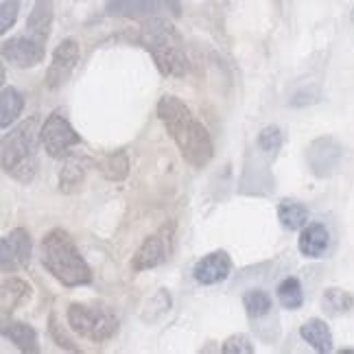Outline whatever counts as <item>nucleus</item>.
<instances>
[{
	"mask_svg": "<svg viewBox=\"0 0 354 354\" xmlns=\"http://www.w3.org/2000/svg\"><path fill=\"white\" fill-rule=\"evenodd\" d=\"M278 221L287 230H302L308 223V208L293 199H282L278 203Z\"/></svg>",
	"mask_w": 354,
	"mask_h": 354,
	"instance_id": "nucleus-20",
	"label": "nucleus"
},
{
	"mask_svg": "<svg viewBox=\"0 0 354 354\" xmlns=\"http://www.w3.org/2000/svg\"><path fill=\"white\" fill-rule=\"evenodd\" d=\"M328 245H330L328 227L319 221L306 223L297 239V250L306 258H322L326 254V250H328Z\"/></svg>",
	"mask_w": 354,
	"mask_h": 354,
	"instance_id": "nucleus-14",
	"label": "nucleus"
},
{
	"mask_svg": "<svg viewBox=\"0 0 354 354\" xmlns=\"http://www.w3.org/2000/svg\"><path fill=\"white\" fill-rule=\"evenodd\" d=\"M39 140L50 158L64 160L66 156H71V149L81 142V136L59 112H53L39 129Z\"/></svg>",
	"mask_w": 354,
	"mask_h": 354,
	"instance_id": "nucleus-7",
	"label": "nucleus"
},
{
	"mask_svg": "<svg viewBox=\"0 0 354 354\" xmlns=\"http://www.w3.org/2000/svg\"><path fill=\"white\" fill-rule=\"evenodd\" d=\"M352 20H354V11H352Z\"/></svg>",
	"mask_w": 354,
	"mask_h": 354,
	"instance_id": "nucleus-32",
	"label": "nucleus"
},
{
	"mask_svg": "<svg viewBox=\"0 0 354 354\" xmlns=\"http://www.w3.org/2000/svg\"><path fill=\"white\" fill-rule=\"evenodd\" d=\"M37 118H29L13 127L9 133L3 136V169L7 175H11L16 182L29 184L37 175L39 162H37Z\"/></svg>",
	"mask_w": 354,
	"mask_h": 354,
	"instance_id": "nucleus-4",
	"label": "nucleus"
},
{
	"mask_svg": "<svg viewBox=\"0 0 354 354\" xmlns=\"http://www.w3.org/2000/svg\"><path fill=\"white\" fill-rule=\"evenodd\" d=\"M31 297V287L29 282L20 278H9L3 282V291H0V302H3V313L9 315L18 306L26 304V299Z\"/></svg>",
	"mask_w": 354,
	"mask_h": 354,
	"instance_id": "nucleus-19",
	"label": "nucleus"
},
{
	"mask_svg": "<svg viewBox=\"0 0 354 354\" xmlns=\"http://www.w3.org/2000/svg\"><path fill=\"white\" fill-rule=\"evenodd\" d=\"M53 18H55V3H53V0H35L29 18H26V33L35 37L37 42L46 44L50 35Z\"/></svg>",
	"mask_w": 354,
	"mask_h": 354,
	"instance_id": "nucleus-15",
	"label": "nucleus"
},
{
	"mask_svg": "<svg viewBox=\"0 0 354 354\" xmlns=\"http://www.w3.org/2000/svg\"><path fill=\"white\" fill-rule=\"evenodd\" d=\"M342 354H354V350H350V348H344V350H342Z\"/></svg>",
	"mask_w": 354,
	"mask_h": 354,
	"instance_id": "nucleus-31",
	"label": "nucleus"
},
{
	"mask_svg": "<svg viewBox=\"0 0 354 354\" xmlns=\"http://www.w3.org/2000/svg\"><path fill=\"white\" fill-rule=\"evenodd\" d=\"M169 310H171V295H169L167 289H160V291L145 304L142 319H145V322H158L162 315H167Z\"/></svg>",
	"mask_w": 354,
	"mask_h": 354,
	"instance_id": "nucleus-27",
	"label": "nucleus"
},
{
	"mask_svg": "<svg viewBox=\"0 0 354 354\" xmlns=\"http://www.w3.org/2000/svg\"><path fill=\"white\" fill-rule=\"evenodd\" d=\"M24 110V99L16 88H3L0 94V127L7 129Z\"/></svg>",
	"mask_w": 354,
	"mask_h": 354,
	"instance_id": "nucleus-22",
	"label": "nucleus"
},
{
	"mask_svg": "<svg viewBox=\"0 0 354 354\" xmlns=\"http://www.w3.org/2000/svg\"><path fill=\"white\" fill-rule=\"evenodd\" d=\"M344 158V147L339 145L333 136H319L306 149V162L317 177H328L335 173L339 162Z\"/></svg>",
	"mask_w": 354,
	"mask_h": 354,
	"instance_id": "nucleus-9",
	"label": "nucleus"
},
{
	"mask_svg": "<svg viewBox=\"0 0 354 354\" xmlns=\"http://www.w3.org/2000/svg\"><path fill=\"white\" fill-rule=\"evenodd\" d=\"M18 11L20 3L18 0H5L3 7H0V33H7L18 20Z\"/></svg>",
	"mask_w": 354,
	"mask_h": 354,
	"instance_id": "nucleus-29",
	"label": "nucleus"
},
{
	"mask_svg": "<svg viewBox=\"0 0 354 354\" xmlns=\"http://www.w3.org/2000/svg\"><path fill=\"white\" fill-rule=\"evenodd\" d=\"M138 42L153 57L165 77H184L188 73V55L182 35L167 18H149L142 22Z\"/></svg>",
	"mask_w": 354,
	"mask_h": 354,
	"instance_id": "nucleus-3",
	"label": "nucleus"
},
{
	"mask_svg": "<svg viewBox=\"0 0 354 354\" xmlns=\"http://www.w3.org/2000/svg\"><path fill=\"white\" fill-rule=\"evenodd\" d=\"M167 239L160 234H151L142 241V245L136 252L133 261H131V269L133 271H147V269H156L158 265H162L167 261Z\"/></svg>",
	"mask_w": 354,
	"mask_h": 354,
	"instance_id": "nucleus-13",
	"label": "nucleus"
},
{
	"mask_svg": "<svg viewBox=\"0 0 354 354\" xmlns=\"http://www.w3.org/2000/svg\"><path fill=\"white\" fill-rule=\"evenodd\" d=\"M221 350L225 354H252L254 352V344H252V339L248 335H232V337H227Z\"/></svg>",
	"mask_w": 354,
	"mask_h": 354,
	"instance_id": "nucleus-28",
	"label": "nucleus"
},
{
	"mask_svg": "<svg viewBox=\"0 0 354 354\" xmlns=\"http://www.w3.org/2000/svg\"><path fill=\"white\" fill-rule=\"evenodd\" d=\"M79 44L77 39L68 37L64 42H59V46L53 53V59H50V66L46 71V88L48 90H59L62 86L68 84V79L75 73V68L79 64Z\"/></svg>",
	"mask_w": 354,
	"mask_h": 354,
	"instance_id": "nucleus-10",
	"label": "nucleus"
},
{
	"mask_svg": "<svg viewBox=\"0 0 354 354\" xmlns=\"http://www.w3.org/2000/svg\"><path fill=\"white\" fill-rule=\"evenodd\" d=\"M46 44L37 42L35 37L26 35H16L11 39H5L3 42V59L9 62L16 68H33L37 64H42L44 55H46Z\"/></svg>",
	"mask_w": 354,
	"mask_h": 354,
	"instance_id": "nucleus-11",
	"label": "nucleus"
},
{
	"mask_svg": "<svg viewBox=\"0 0 354 354\" xmlns=\"http://www.w3.org/2000/svg\"><path fill=\"white\" fill-rule=\"evenodd\" d=\"M99 171L105 180L110 182H122L129 175V158L125 151H112L103 156V160L99 162Z\"/></svg>",
	"mask_w": 354,
	"mask_h": 354,
	"instance_id": "nucleus-23",
	"label": "nucleus"
},
{
	"mask_svg": "<svg viewBox=\"0 0 354 354\" xmlns=\"http://www.w3.org/2000/svg\"><path fill=\"white\" fill-rule=\"evenodd\" d=\"M282 142H284L282 131H280V127H276V125L265 127L261 133H258V140H256L258 149H261V151H263L267 158H276L278 151L282 149Z\"/></svg>",
	"mask_w": 354,
	"mask_h": 354,
	"instance_id": "nucleus-26",
	"label": "nucleus"
},
{
	"mask_svg": "<svg viewBox=\"0 0 354 354\" xmlns=\"http://www.w3.org/2000/svg\"><path fill=\"white\" fill-rule=\"evenodd\" d=\"M276 295H278V302H280L284 308H289V310H297V308H302V304H304L302 282H299L297 278H293V276L284 278V280L278 284Z\"/></svg>",
	"mask_w": 354,
	"mask_h": 354,
	"instance_id": "nucleus-24",
	"label": "nucleus"
},
{
	"mask_svg": "<svg viewBox=\"0 0 354 354\" xmlns=\"http://www.w3.org/2000/svg\"><path fill=\"white\" fill-rule=\"evenodd\" d=\"M299 337L304 339V342L313 348L317 350L319 354H328L333 352V335H330V328L328 324L319 317H313L308 322L302 324V328H299Z\"/></svg>",
	"mask_w": 354,
	"mask_h": 354,
	"instance_id": "nucleus-16",
	"label": "nucleus"
},
{
	"mask_svg": "<svg viewBox=\"0 0 354 354\" xmlns=\"http://www.w3.org/2000/svg\"><path fill=\"white\" fill-rule=\"evenodd\" d=\"M66 322L71 330L94 344L110 342L118 333L116 313L105 304H81L75 302L66 310Z\"/></svg>",
	"mask_w": 354,
	"mask_h": 354,
	"instance_id": "nucleus-5",
	"label": "nucleus"
},
{
	"mask_svg": "<svg viewBox=\"0 0 354 354\" xmlns=\"http://www.w3.org/2000/svg\"><path fill=\"white\" fill-rule=\"evenodd\" d=\"M31 234L24 227H16L0 241V263H3L5 274H13L18 269H26L31 265Z\"/></svg>",
	"mask_w": 354,
	"mask_h": 354,
	"instance_id": "nucleus-8",
	"label": "nucleus"
},
{
	"mask_svg": "<svg viewBox=\"0 0 354 354\" xmlns=\"http://www.w3.org/2000/svg\"><path fill=\"white\" fill-rule=\"evenodd\" d=\"M105 13L112 18L149 20V18H180V0H107Z\"/></svg>",
	"mask_w": 354,
	"mask_h": 354,
	"instance_id": "nucleus-6",
	"label": "nucleus"
},
{
	"mask_svg": "<svg viewBox=\"0 0 354 354\" xmlns=\"http://www.w3.org/2000/svg\"><path fill=\"white\" fill-rule=\"evenodd\" d=\"M39 254H42V265L46 267V271L64 287L73 289L92 282V269L66 230H50L42 239Z\"/></svg>",
	"mask_w": 354,
	"mask_h": 354,
	"instance_id": "nucleus-2",
	"label": "nucleus"
},
{
	"mask_svg": "<svg viewBox=\"0 0 354 354\" xmlns=\"http://www.w3.org/2000/svg\"><path fill=\"white\" fill-rule=\"evenodd\" d=\"M3 337L9 339V342L16 346L20 352H26V354H35L39 352V339H37V333L33 326L24 324V322H11L3 328Z\"/></svg>",
	"mask_w": 354,
	"mask_h": 354,
	"instance_id": "nucleus-17",
	"label": "nucleus"
},
{
	"mask_svg": "<svg viewBox=\"0 0 354 354\" xmlns=\"http://www.w3.org/2000/svg\"><path fill=\"white\" fill-rule=\"evenodd\" d=\"M243 306L252 319H261V317L269 315L271 308H274V299H271V295L263 289H250L243 295Z\"/></svg>",
	"mask_w": 354,
	"mask_h": 354,
	"instance_id": "nucleus-25",
	"label": "nucleus"
},
{
	"mask_svg": "<svg viewBox=\"0 0 354 354\" xmlns=\"http://www.w3.org/2000/svg\"><path fill=\"white\" fill-rule=\"evenodd\" d=\"M352 306H354V297L339 287L326 289L322 295V308H324L326 315H330V317L346 315V313L352 310Z\"/></svg>",
	"mask_w": 354,
	"mask_h": 354,
	"instance_id": "nucleus-21",
	"label": "nucleus"
},
{
	"mask_svg": "<svg viewBox=\"0 0 354 354\" xmlns=\"http://www.w3.org/2000/svg\"><path fill=\"white\" fill-rule=\"evenodd\" d=\"M232 274V258L225 252H212L208 256H203L201 261L195 265L193 276L203 287H212V284H219L230 278Z\"/></svg>",
	"mask_w": 354,
	"mask_h": 354,
	"instance_id": "nucleus-12",
	"label": "nucleus"
},
{
	"mask_svg": "<svg viewBox=\"0 0 354 354\" xmlns=\"http://www.w3.org/2000/svg\"><path fill=\"white\" fill-rule=\"evenodd\" d=\"M48 330H50L53 339H55V344H57L59 348L71 350V352H77V350H79V348L75 346L73 339L66 335L64 326H59V324H57V317H55V315H50V319H48Z\"/></svg>",
	"mask_w": 354,
	"mask_h": 354,
	"instance_id": "nucleus-30",
	"label": "nucleus"
},
{
	"mask_svg": "<svg viewBox=\"0 0 354 354\" xmlns=\"http://www.w3.org/2000/svg\"><path fill=\"white\" fill-rule=\"evenodd\" d=\"M86 169H88V158L81 156H66L64 158V167L59 171V188L64 193H73L81 186L86 177Z\"/></svg>",
	"mask_w": 354,
	"mask_h": 354,
	"instance_id": "nucleus-18",
	"label": "nucleus"
},
{
	"mask_svg": "<svg viewBox=\"0 0 354 354\" xmlns=\"http://www.w3.org/2000/svg\"><path fill=\"white\" fill-rule=\"evenodd\" d=\"M158 116L188 165L195 169L206 167L214 156V145L208 129L193 116L188 105L173 94H165L158 101Z\"/></svg>",
	"mask_w": 354,
	"mask_h": 354,
	"instance_id": "nucleus-1",
	"label": "nucleus"
}]
</instances>
